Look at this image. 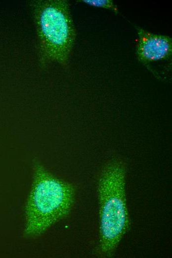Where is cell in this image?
Listing matches in <instances>:
<instances>
[{
    "label": "cell",
    "mask_w": 172,
    "mask_h": 258,
    "mask_svg": "<svg viewBox=\"0 0 172 258\" xmlns=\"http://www.w3.org/2000/svg\"><path fill=\"white\" fill-rule=\"evenodd\" d=\"M33 179L25 207L24 234L28 238L41 235L65 217L74 201L72 185L57 178L39 161L33 164Z\"/></svg>",
    "instance_id": "obj_1"
},
{
    "label": "cell",
    "mask_w": 172,
    "mask_h": 258,
    "mask_svg": "<svg viewBox=\"0 0 172 258\" xmlns=\"http://www.w3.org/2000/svg\"><path fill=\"white\" fill-rule=\"evenodd\" d=\"M30 6L38 37L41 65H67L76 39L69 2L66 0H34Z\"/></svg>",
    "instance_id": "obj_2"
},
{
    "label": "cell",
    "mask_w": 172,
    "mask_h": 258,
    "mask_svg": "<svg viewBox=\"0 0 172 258\" xmlns=\"http://www.w3.org/2000/svg\"><path fill=\"white\" fill-rule=\"evenodd\" d=\"M125 177L123 163L114 160L105 167L99 180V248L105 256L115 251L128 228Z\"/></svg>",
    "instance_id": "obj_3"
},
{
    "label": "cell",
    "mask_w": 172,
    "mask_h": 258,
    "mask_svg": "<svg viewBox=\"0 0 172 258\" xmlns=\"http://www.w3.org/2000/svg\"><path fill=\"white\" fill-rule=\"evenodd\" d=\"M136 55L143 63L165 60L172 54V40L166 35L154 34L142 28L137 29Z\"/></svg>",
    "instance_id": "obj_4"
},
{
    "label": "cell",
    "mask_w": 172,
    "mask_h": 258,
    "mask_svg": "<svg viewBox=\"0 0 172 258\" xmlns=\"http://www.w3.org/2000/svg\"><path fill=\"white\" fill-rule=\"evenodd\" d=\"M80 1L93 7L110 9L116 13L118 12L117 6L111 0H82Z\"/></svg>",
    "instance_id": "obj_5"
}]
</instances>
